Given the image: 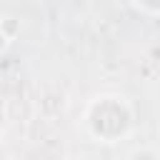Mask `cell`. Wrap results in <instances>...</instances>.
Listing matches in <instances>:
<instances>
[{"instance_id": "1", "label": "cell", "mask_w": 160, "mask_h": 160, "mask_svg": "<svg viewBox=\"0 0 160 160\" xmlns=\"http://www.w3.org/2000/svg\"><path fill=\"white\" fill-rule=\"evenodd\" d=\"M135 5L142 12H148V15H155L158 12V0H135Z\"/></svg>"}, {"instance_id": "2", "label": "cell", "mask_w": 160, "mask_h": 160, "mask_svg": "<svg viewBox=\"0 0 160 160\" xmlns=\"http://www.w3.org/2000/svg\"><path fill=\"white\" fill-rule=\"evenodd\" d=\"M5 48H8V35H5L2 30H0V52H2Z\"/></svg>"}]
</instances>
